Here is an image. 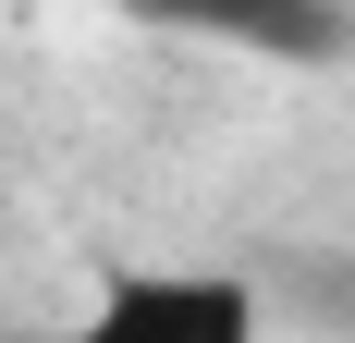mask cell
<instances>
[{
  "mask_svg": "<svg viewBox=\"0 0 355 343\" xmlns=\"http://www.w3.org/2000/svg\"><path fill=\"white\" fill-rule=\"evenodd\" d=\"M172 37H233V49H331V0H135Z\"/></svg>",
  "mask_w": 355,
  "mask_h": 343,
  "instance_id": "cell-2",
  "label": "cell"
},
{
  "mask_svg": "<svg viewBox=\"0 0 355 343\" xmlns=\"http://www.w3.org/2000/svg\"><path fill=\"white\" fill-rule=\"evenodd\" d=\"M62 343H270V294L245 270H110Z\"/></svg>",
  "mask_w": 355,
  "mask_h": 343,
  "instance_id": "cell-1",
  "label": "cell"
}]
</instances>
